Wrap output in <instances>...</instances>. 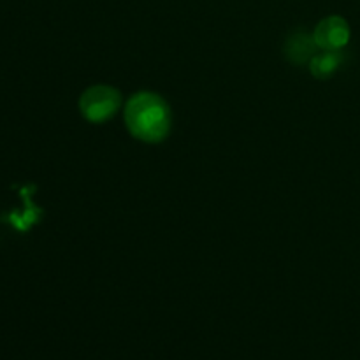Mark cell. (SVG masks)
Instances as JSON below:
<instances>
[{
	"label": "cell",
	"mask_w": 360,
	"mask_h": 360,
	"mask_svg": "<svg viewBox=\"0 0 360 360\" xmlns=\"http://www.w3.org/2000/svg\"><path fill=\"white\" fill-rule=\"evenodd\" d=\"M125 125L136 139L160 143L171 129L169 105L164 98L150 91L132 95L125 105Z\"/></svg>",
	"instance_id": "1"
},
{
	"label": "cell",
	"mask_w": 360,
	"mask_h": 360,
	"mask_svg": "<svg viewBox=\"0 0 360 360\" xmlns=\"http://www.w3.org/2000/svg\"><path fill=\"white\" fill-rule=\"evenodd\" d=\"M345 56L341 49H323L316 53L309 62V70L316 79H329L334 72L341 67Z\"/></svg>",
	"instance_id": "5"
},
{
	"label": "cell",
	"mask_w": 360,
	"mask_h": 360,
	"mask_svg": "<svg viewBox=\"0 0 360 360\" xmlns=\"http://www.w3.org/2000/svg\"><path fill=\"white\" fill-rule=\"evenodd\" d=\"M120 105H122L120 91L105 84L88 88L79 98L81 115L91 123H104L105 120L112 118Z\"/></svg>",
	"instance_id": "2"
},
{
	"label": "cell",
	"mask_w": 360,
	"mask_h": 360,
	"mask_svg": "<svg viewBox=\"0 0 360 360\" xmlns=\"http://www.w3.org/2000/svg\"><path fill=\"white\" fill-rule=\"evenodd\" d=\"M35 186H25V188H21V197H23L25 200V211L21 214L18 213H11L9 217H4L2 220L9 221V224H13L14 227L18 229V231L25 232L28 231V229L32 227L34 224H37L39 218L42 217V211L39 210L37 206H34V204L30 202V192H34Z\"/></svg>",
	"instance_id": "6"
},
{
	"label": "cell",
	"mask_w": 360,
	"mask_h": 360,
	"mask_svg": "<svg viewBox=\"0 0 360 360\" xmlns=\"http://www.w3.org/2000/svg\"><path fill=\"white\" fill-rule=\"evenodd\" d=\"M315 41L322 49H341L350 39V27L341 16H329L316 25Z\"/></svg>",
	"instance_id": "3"
},
{
	"label": "cell",
	"mask_w": 360,
	"mask_h": 360,
	"mask_svg": "<svg viewBox=\"0 0 360 360\" xmlns=\"http://www.w3.org/2000/svg\"><path fill=\"white\" fill-rule=\"evenodd\" d=\"M319 44L315 41V35L308 34L306 30H295L285 42V55L292 63L304 65L311 62L313 56L316 55Z\"/></svg>",
	"instance_id": "4"
}]
</instances>
